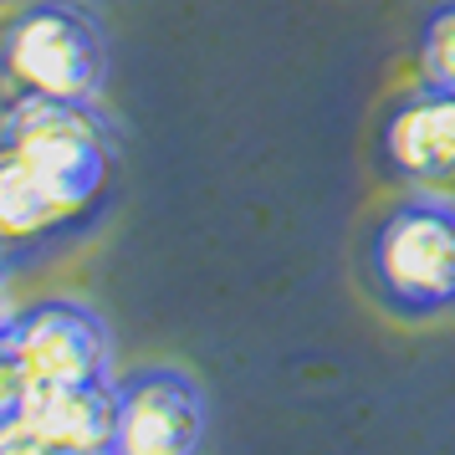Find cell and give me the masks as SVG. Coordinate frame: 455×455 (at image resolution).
Listing matches in <instances>:
<instances>
[{
	"label": "cell",
	"instance_id": "7a4b0ae2",
	"mask_svg": "<svg viewBox=\"0 0 455 455\" xmlns=\"http://www.w3.org/2000/svg\"><path fill=\"white\" fill-rule=\"evenodd\" d=\"M0 144L11 148L83 226H92L113 200L118 139L98 103L11 98L0 113Z\"/></svg>",
	"mask_w": 455,
	"mask_h": 455
},
{
	"label": "cell",
	"instance_id": "8992f818",
	"mask_svg": "<svg viewBox=\"0 0 455 455\" xmlns=\"http://www.w3.org/2000/svg\"><path fill=\"white\" fill-rule=\"evenodd\" d=\"M113 455H195L205 440V389L174 363H144L113 379Z\"/></svg>",
	"mask_w": 455,
	"mask_h": 455
},
{
	"label": "cell",
	"instance_id": "3957f363",
	"mask_svg": "<svg viewBox=\"0 0 455 455\" xmlns=\"http://www.w3.org/2000/svg\"><path fill=\"white\" fill-rule=\"evenodd\" d=\"M0 83L11 98L98 103L108 83V31L83 0H26L0 26Z\"/></svg>",
	"mask_w": 455,
	"mask_h": 455
},
{
	"label": "cell",
	"instance_id": "8fae6325",
	"mask_svg": "<svg viewBox=\"0 0 455 455\" xmlns=\"http://www.w3.org/2000/svg\"><path fill=\"white\" fill-rule=\"evenodd\" d=\"M11 302H5V267H0V332H5V323H11Z\"/></svg>",
	"mask_w": 455,
	"mask_h": 455
},
{
	"label": "cell",
	"instance_id": "30bf717a",
	"mask_svg": "<svg viewBox=\"0 0 455 455\" xmlns=\"http://www.w3.org/2000/svg\"><path fill=\"white\" fill-rule=\"evenodd\" d=\"M21 399H26V379H21V369H16L11 348L0 343V419L21 414Z\"/></svg>",
	"mask_w": 455,
	"mask_h": 455
},
{
	"label": "cell",
	"instance_id": "277c9868",
	"mask_svg": "<svg viewBox=\"0 0 455 455\" xmlns=\"http://www.w3.org/2000/svg\"><path fill=\"white\" fill-rule=\"evenodd\" d=\"M0 343L11 348L26 389L113 379V332L87 302H72V297H42L31 307H16Z\"/></svg>",
	"mask_w": 455,
	"mask_h": 455
},
{
	"label": "cell",
	"instance_id": "9c48e42d",
	"mask_svg": "<svg viewBox=\"0 0 455 455\" xmlns=\"http://www.w3.org/2000/svg\"><path fill=\"white\" fill-rule=\"evenodd\" d=\"M419 77L455 92V0H435L419 21Z\"/></svg>",
	"mask_w": 455,
	"mask_h": 455
},
{
	"label": "cell",
	"instance_id": "5b68a950",
	"mask_svg": "<svg viewBox=\"0 0 455 455\" xmlns=\"http://www.w3.org/2000/svg\"><path fill=\"white\" fill-rule=\"evenodd\" d=\"M379 174L399 189H430L455 200V92L440 83L404 87L373 133Z\"/></svg>",
	"mask_w": 455,
	"mask_h": 455
},
{
	"label": "cell",
	"instance_id": "ba28073f",
	"mask_svg": "<svg viewBox=\"0 0 455 455\" xmlns=\"http://www.w3.org/2000/svg\"><path fill=\"white\" fill-rule=\"evenodd\" d=\"M83 230H87L83 220L0 144V267H11V256H36V251L67 246Z\"/></svg>",
	"mask_w": 455,
	"mask_h": 455
},
{
	"label": "cell",
	"instance_id": "6da1fadb",
	"mask_svg": "<svg viewBox=\"0 0 455 455\" xmlns=\"http://www.w3.org/2000/svg\"><path fill=\"white\" fill-rule=\"evenodd\" d=\"M358 282L394 323H435L455 312V200L404 189L373 215L358 251Z\"/></svg>",
	"mask_w": 455,
	"mask_h": 455
},
{
	"label": "cell",
	"instance_id": "7c38bea8",
	"mask_svg": "<svg viewBox=\"0 0 455 455\" xmlns=\"http://www.w3.org/2000/svg\"><path fill=\"white\" fill-rule=\"evenodd\" d=\"M0 5H5V0H0Z\"/></svg>",
	"mask_w": 455,
	"mask_h": 455
},
{
	"label": "cell",
	"instance_id": "52a82bcc",
	"mask_svg": "<svg viewBox=\"0 0 455 455\" xmlns=\"http://www.w3.org/2000/svg\"><path fill=\"white\" fill-rule=\"evenodd\" d=\"M26 430L62 455H113L118 389L108 384H62V389H26Z\"/></svg>",
	"mask_w": 455,
	"mask_h": 455
}]
</instances>
